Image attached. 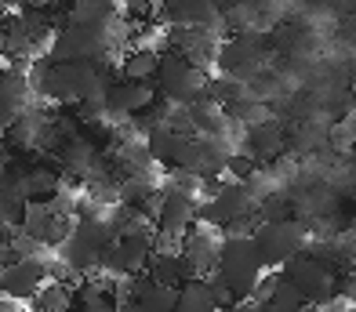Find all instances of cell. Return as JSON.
I'll return each instance as SVG.
<instances>
[{
    "label": "cell",
    "mask_w": 356,
    "mask_h": 312,
    "mask_svg": "<svg viewBox=\"0 0 356 312\" xmlns=\"http://www.w3.org/2000/svg\"><path fill=\"white\" fill-rule=\"evenodd\" d=\"M0 4H4V11L19 15V11H40V8L51 4V0H0Z\"/></svg>",
    "instance_id": "25"
},
{
    "label": "cell",
    "mask_w": 356,
    "mask_h": 312,
    "mask_svg": "<svg viewBox=\"0 0 356 312\" xmlns=\"http://www.w3.org/2000/svg\"><path fill=\"white\" fill-rule=\"evenodd\" d=\"M175 312H218V305L211 298V287H207L204 276L186 280L182 287L175 290Z\"/></svg>",
    "instance_id": "20"
},
{
    "label": "cell",
    "mask_w": 356,
    "mask_h": 312,
    "mask_svg": "<svg viewBox=\"0 0 356 312\" xmlns=\"http://www.w3.org/2000/svg\"><path fill=\"white\" fill-rule=\"evenodd\" d=\"M164 19L175 29H200V33H215L222 29V11L215 0H164Z\"/></svg>",
    "instance_id": "11"
},
{
    "label": "cell",
    "mask_w": 356,
    "mask_h": 312,
    "mask_svg": "<svg viewBox=\"0 0 356 312\" xmlns=\"http://www.w3.org/2000/svg\"><path fill=\"white\" fill-rule=\"evenodd\" d=\"M73 312H76V309H73Z\"/></svg>",
    "instance_id": "31"
},
{
    "label": "cell",
    "mask_w": 356,
    "mask_h": 312,
    "mask_svg": "<svg viewBox=\"0 0 356 312\" xmlns=\"http://www.w3.org/2000/svg\"><path fill=\"white\" fill-rule=\"evenodd\" d=\"M218 247H222V233L211 225H200V229H189L182 236V265H186V276L197 280V276H207L215 269V258H218Z\"/></svg>",
    "instance_id": "10"
},
{
    "label": "cell",
    "mask_w": 356,
    "mask_h": 312,
    "mask_svg": "<svg viewBox=\"0 0 356 312\" xmlns=\"http://www.w3.org/2000/svg\"><path fill=\"white\" fill-rule=\"evenodd\" d=\"M215 62L225 76H240V73H254L258 62H262V44L254 37H236V40H225L218 51H215Z\"/></svg>",
    "instance_id": "16"
},
{
    "label": "cell",
    "mask_w": 356,
    "mask_h": 312,
    "mask_svg": "<svg viewBox=\"0 0 356 312\" xmlns=\"http://www.w3.org/2000/svg\"><path fill=\"white\" fill-rule=\"evenodd\" d=\"M175 290L153 280H135L124 294H117V312H175Z\"/></svg>",
    "instance_id": "13"
},
{
    "label": "cell",
    "mask_w": 356,
    "mask_h": 312,
    "mask_svg": "<svg viewBox=\"0 0 356 312\" xmlns=\"http://www.w3.org/2000/svg\"><path fill=\"white\" fill-rule=\"evenodd\" d=\"M156 106L153 80H120L106 91V113L109 117H138Z\"/></svg>",
    "instance_id": "12"
},
{
    "label": "cell",
    "mask_w": 356,
    "mask_h": 312,
    "mask_svg": "<svg viewBox=\"0 0 356 312\" xmlns=\"http://www.w3.org/2000/svg\"><path fill=\"white\" fill-rule=\"evenodd\" d=\"M44 284H47V265L33 254H22L0 269V294L11 302H33V294Z\"/></svg>",
    "instance_id": "9"
},
{
    "label": "cell",
    "mask_w": 356,
    "mask_h": 312,
    "mask_svg": "<svg viewBox=\"0 0 356 312\" xmlns=\"http://www.w3.org/2000/svg\"><path fill=\"white\" fill-rule=\"evenodd\" d=\"M113 29L109 26H62L47 37L44 58L58 62H106L113 51Z\"/></svg>",
    "instance_id": "2"
},
{
    "label": "cell",
    "mask_w": 356,
    "mask_h": 312,
    "mask_svg": "<svg viewBox=\"0 0 356 312\" xmlns=\"http://www.w3.org/2000/svg\"><path fill=\"white\" fill-rule=\"evenodd\" d=\"M73 309L76 312H117V294H113L109 284L91 280L73 294Z\"/></svg>",
    "instance_id": "22"
},
{
    "label": "cell",
    "mask_w": 356,
    "mask_h": 312,
    "mask_svg": "<svg viewBox=\"0 0 356 312\" xmlns=\"http://www.w3.org/2000/svg\"><path fill=\"white\" fill-rule=\"evenodd\" d=\"M305 240H309V229H305L298 218L262 222V225H254V233H251V243H254V251H258L266 269H280L291 258H298Z\"/></svg>",
    "instance_id": "5"
},
{
    "label": "cell",
    "mask_w": 356,
    "mask_h": 312,
    "mask_svg": "<svg viewBox=\"0 0 356 312\" xmlns=\"http://www.w3.org/2000/svg\"><path fill=\"white\" fill-rule=\"evenodd\" d=\"M117 15V0H70L66 26H109Z\"/></svg>",
    "instance_id": "19"
},
{
    "label": "cell",
    "mask_w": 356,
    "mask_h": 312,
    "mask_svg": "<svg viewBox=\"0 0 356 312\" xmlns=\"http://www.w3.org/2000/svg\"><path fill=\"white\" fill-rule=\"evenodd\" d=\"M218 312H254V309H248V305H229V309H218Z\"/></svg>",
    "instance_id": "26"
},
{
    "label": "cell",
    "mask_w": 356,
    "mask_h": 312,
    "mask_svg": "<svg viewBox=\"0 0 356 312\" xmlns=\"http://www.w3.org/2000/svg\"><path fill=\"white\" fill-rule=\"evenodd\" d=\"M244 149L248 160H277L287 149V127L280 120H262L254 127H244Z\"/></svg>",
    "instance_id": "15"
},
{
    "label": "cell",
    "mask_w": 356,
    "mask_h": 312,
    "mask_svg": "<svg viewBox=\"0 0 356 312\" xmlns=\"http://www.w3.org/2000/svg\"><path fill=\"white\" fill-rule=\"evenodd\" d=\"M145 280H153L160 287H182L189 276H186L178 251H153L149 261H145Z\"/></svg>",
    "instance_id": "18"
},
{
    "label": "cell",
    "mask_w": 356,
    "mask_h": 312,
    "mask_svg": "<svg viewBox=\"0 0 356 312\" xmlns=\"http://www.w3.org/2000/svg\"><path fill=\"white\" fill-rule=\"evenodd\" d=\"M33 302H37V312H73V290L62 280H47L33 294Z\"/></svg>",
    "instance_id": "23"
},
{
    "label": "cell",
    "mask_w": 356,
    "mask_h": 312,
    "mask_svg": "<svg viewBox=\"0 0 356 312\" xmlns=\"http://www.w3.org/2000/svg\"><path fill=\"white\" fill-rule=\"evenodd\" d=\"M211 272L225 284V290L233 294V302H244L258 290V284H262L266 265H262V258H258L251 236H222V247H218Z\"/></svg>",
    "instance_id": "1"
},
{
    "label": "cell",
    "mask_w": 356,
    "mask_h": 312,
    "mask_svg": "<svg viewBox=\"0 0 356 312\" xmlns=\"http://www.w3.org/2000/svg\"><path fill=\"white\" fill-rule=\"evenodd\" d=\"M26 76L19 73H0V127L11 124L15 117L22 113V102H26Z\"/></svg>",
    "instance_id": "21"
},
{
    "label": "cell",
    "mask_w": 356,
    "mask_h": 312,
    "mask_svg": "<svg viewBox=\"0 0 356 312\" xmlns=\"http://www.w3.org/2000/svg\"><path fill=\"white\" fill-rule=\"evenodd\" d=\"M254 207L258 204H254V196L244 182H225V186L215 189V196L204 207H197V218L211 229H229L236 222H248Z\"/></svg>",
    "instance_id": "7"
},
{
    "label": "cell",
    "mask_w": 356,
    "mask_h": 312,
    "mask_svg": "<svg viewBox=\"0 0 356 312\" xmlns=\"http://www.w3.org/2000/svg\"><path fill=\"white\" fill-rule=\"evenodd\" d=\"M156 95H164V98H171L175 106H197V102H204L207 98V76L200 65H193V62H186L182 55H175V51H168V55H160V65H156Z\"/></svg>",
    "instance_id": "4"
},
{
    "label": "cell",
    "mask_w": 356,
    "mask_h": 312,
    "mask_svg": "<svg viewBox=\"0 0 356 312\" xmlns=\"http://www.w3.org/2000/svg\"><path fill=\"white\" fill-rule=\"evenodd\" d=\"M193 225H197V204H193V196L186 189H168L156 200L153 236H160V240H182Z\"/></svg>",
    "instance_id": "8"
},
{
    "label": "cell",
    "mask_w": 356,
    "mask_h": 312,
    "mask_svg": "<svg viewBox=\"0 0 356 312\" xmlns=\"http://www.w3.org/2000/svg\"><path fill=\"white\" fill-rule=\"evenodd\" d=\"M19 186H22L26 204H51L62 189V174L55 167H47V163H33V167L19 171Z\"/></svg>",
    "instance_id": "17"
},
{
    "label": "cell",
    "mask_w": 356,
    "mask_h": 312,
    "mask_svg": "<svg viewBox=\"0 0 356 312\" xmlns=\"http://www.w3.org/2000/svg\"><path fill=\"white\" fill-rule=\"evenodd\" d=\"M284 280L302 294V302L309 305H323V302H334L338 294V272L334 265H327L320 254H298L284 265Z\"/></svg>",
    "instance_id": "6"
},
{
    "label": "cell",
    "mask_w": 356,
    "mask_h": 312,
    "mask_svg": "<svg viewBox=\"0 0 356 312\" xmlns=\"http://www.w3.org/2000/svg\"><path fill=\"white\" fill-rule=\"evenodd\" d=\"M19 222H22V236L44 243V247L47 243H62V236L70 233L62 215H58V207H55V200L51 204H26Z\"/></svg>",
    "instance_id": "14"
},
{
    "label": "cell",
    "mask_w": 356,
    "mask_h": 312,
    "mask_svg": "<svg viewBox=\"0 0 356 312\" xmlns=\"http://www.w3.org/2000/svg\"><path fill=\"white\" fill-rule=\"evenodd\" d=\"M0 73H4V65H0Z\"/></svg>",
    "instance_id": "29"
},
{
    "label": "cell",
    "mask_w": 356,
    "mask_h": 312,
    "mask_svg": "<svg viewBox=\"0 0 356 312\" xmlns=\"http://www.w3.org/2000/svg\"><path fill=\"white\" fill-rule=\"evenodd\" d=\"M302 312H323V309H316V305H313V309H302Z\"/></svg>",
    "instance_id": "27"
},
{
    "label": "cell",
    "mask_w": 356,
    "mask_h": 312,
    "mask_svg": "<svg viewBox=\"0 0 356 312\" xmlns=\"http://www.w3.org/2000/svg\"><path fill=\"white\" fill-rule=\"evenodd\" d=\"M113 222L109 218H80L66 236L58 243V258L66 261L70 269L76 272H88V269H99L102 265V254L113 243Z\"/></svg>",
    "instance_id": "3"
},
{
    "label": "cell",
    "mask_w": 356,
    "mask_h": 312,
    "mask_svg": "<svg viewBox=\"0 0 356 312\" xmlns=\"http://www.w3.org/2000/svg\"><path fill=\"white\" fill-rule=\"evenodd\" d=\"M0 269H4V265H0Z\"/></svg>",
    "instance_id": "30"
},
{
    "label": "cell",
    "mask_w": 356,
    "mask_h": 312,
    "mask_svg": "<svg viewBox=\"0 0 356 312\" xmlns=\"http://www.w3.org/2000/svg\"><path fill=\"white\" fill-rule=\"evenodd\" d=\"M58 4H70V0H58Z\"/></svg>",
    "instance_id": "28"
},
{
    "label": "cell",
    "mask_w": 356,
    "mask_h": 312,
    "mask_svg": "<svg viewBox=\"0 0 356 312\" xmlns=\"http://www.w3.org/2000/svg\"><path fill=\"white\" fill-rule=\"evenodd\" d=\"M156 65H160V51H153V47H138V51L124 55L120 73H124V80H153Z\"/></svg>",
    "instance_id": "24"
}]
</instances>
